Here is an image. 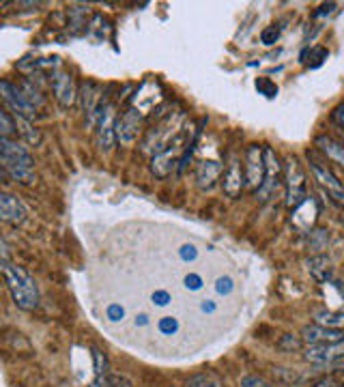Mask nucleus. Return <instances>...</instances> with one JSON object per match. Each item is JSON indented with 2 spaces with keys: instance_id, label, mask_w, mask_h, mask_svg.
<instances>
[{
  "instance_id": "nucleus-33",
  "label": "nucleus",
  "mask_w": 344,
  "mask_h": 387,
  "mask_svg": "<svg viewBox=\"0 0 344 387\" xmlns=\"http://www.w3.org/2000/svg\"><path fill=\"white\" fill-rule=\"evenodd\" d=\"M231 284H233L231 278H219V280H217V291H219V293H231V289H233Z\"/></svg>"
},
{
  "instance_id": "nucleus-8",
  "label": "nucleus",
  "mask_w": 344,
  "mask_h": 387,
  "mask_svg": "<svg viewBox=\"0 0 344 387\" xmlns=\"http://www.w3.org/2000/svg\"><path fill=\"white\" fill-rule=\"evenodd\" d=\"M52 91H54V97L59 101L61 108H71L78 99V88H76V82H74V76L65 69H56L52 74Z\"/></svg>"
},
{
  "instance_id": "nucleus-31",
  "label": "nucleus",
  "mask_w": 344,
  "mask_h": 387,
  "mask_svg": "<svg viewBox=\"0 0 344 387\" xmlns=\"http://www.w3.org/2000/svg\"><path fill=\"white\" fill-rule=\"evenodd\" d=\"M277 37H280V28H275V26H269V28H265V30H263V35H260V41H263L265 45H273V43L277 41Z\"/></svg>"
},
{
  "instance_id": "nucleus-1",
  "label": "nucleus",
  "mask_w": 344,
  "mask_h": 387,
  "mask_svg": "<svg viewBox=\"0 0 344 387\" xmlns=\"http://www.w3.org/2000/svg\"><path fill=\"white\" fill-rule=\"evenodd\" d=\"M0 159H3L5 177H9L16 183H22V185H30L35 181L33 155L18 140L0 138Z\"/></svg>"
},
{
  "instance_id": "nucleus-25",
  "label": "nucleus",
  "mask_w": 344,
  "mask_h": 387,
  "mask_svg": "<svg viewBox=\"0 0 344 387\" xmlns=\"http://www.w3.org/2000/svg\"><path fill=\"white\" fill-rule=\"evenodd\" d=\"M302 345H304L302 336H291V334L282 336V340L277 342V347L282 351H297V349H302Z\"/></svg>"
},
{
  "instance_id": "nucleus-26",
  "label": "nucleus",
  "mask_w": 344,
  "mask_h": 387,
  "mask_svg": "<svg viewBox=\"0 0 344 387\" xmlns=\"http://www.w3.org/2000/svg\"><path fill=\"white\" fill-rule=\"evenodd\" d=\"M93 359H95V374H97V379L101 381V376H105V366H108L105 355H103L99 349H93Z\"/></svg>"
},
{
  "instance_id": "nucleus-16",
  "label": "nucleus",
  "mask_w": 344,
  "mask_h": 387,
  "mask_svg": "<svg viewBox=\"0 0 344 387\" xmlns=\"http://www.w3.org/2000/svg\"><path fill=\"white\" fill-rule=\"evenodd\" d=\"M222 163L215 161V159H202L198 163V168H196V183L200 190H211L215 185V181L222 179Z\"/></svg>"
},
{
  "instance_id": "nucleus-14",
  "label": "nucleus",
  "mask_w": 344,
  "mask_h": 387,
  "mask_svg": "<svg viewBox=\"0 0 344 387\" xmlns=\"http://www.w3.org/2000/svg\"><path fill=\"white\" fill-rule=\"evenodd\" d=\"M0 217H3V222L11 224V226H18L26 219V207L20 198H16L13 194H3L0 196Z\"/></svg>"
},
{
  "instance_id": "nucleus-18",
  "label": "nucleus",
  "mask_w": 344,
  "mask_h": 387,
  "mask_svg": "<svg viewBox=\"0 0 344 387\" xmlns=\"http://www.w3.org/2000/svg\"><path fill=\"white\" fill-rule=\"evenodd\" d=\"M314 144L319 146V151L331 161V163H338L340 168H344V144L333 140L331 136H319L314 140Z\"/></svg>"
},
{
  "instance_id": "nucleus-10",
  "label": "nucleus",
  "mask_w": 344,
  "mask_h": 387,
  "mask_svg": "<svg viewBox=\"0 0 344 387\" xmlns=\"http://www.w3.org/2000/svg\"><path fill=\"white\" fill-rule=\"evenodd\" d=\"M117 117H114V105H103L99 112V125H97V144L101 151H110L117 140Z\"/></svg>"
},
{
  "instance_id": "nucleus-28",
  "label": "nucleus",
  "mask_w": 344,
  "mask_h": 387,
  "mask_svg": "<svg viewBox=\"0 0 344 387\" xmlns=\"http://www.w3.org/2000/svg\"><path fill=\"white\" fill-rule=\"evenodd\" d=\"M256 88H258L263 95H267V97H275V95H277V86H275L269 78H258V80H256Z\"/></svg>"
},
{
  "instance_id": "nucleus-27",
  "label": "nucleus",
  "mask_w": 344,
  "mask_h": 387,
  "mask_svg": "<svg viewBox=\"0 0 344 387\" xmlns=\"http://www.w3.org/2000/svg\"><path fill=\"white\" fill-rule=\"evenodd\" d=\"M327 57H329V52L325 50V47H314V50H310V67H319V65H323V61H327Z\"/></svg>"
},
{
  "instance_id": "nucleus-22",
  "label": "nucleus",
  "mask_w": 344,
  "mask_h": 387,
  "mask_svg": "<svg viewBox=\"0 0 344 387\" xmlns=\"http://www.w3.org/2000/svg\"><path fill=\"white\" fill-rule=\"evenodd\" d=\"M16 125H18V136H22L26 140V144L30 146H37L41 142V136L39 132L33 127V123L28 119H22V117H16Z\"/></svg>"
},
{
  "instance_id": "nucleus-19",
  "label": "nucleus",
  "mask_w": 344,
  "mask_h": 387,
  "mask_svg": "<svg viewBox=\"0 0 344 387\" xmlns=\"http://www.w3.org/2000/svg\"><path fill=\"white\" fill-rule=\"evenodd\" d=\"M314 323L329 329H344V312H333L325 308L314 310Z\"/></svg>"
},
{
  "instance_id": "nucleus-21",
  "label": "nucleus",
  "mask_w": 344,
  "mask_h": 387,
  "mask_svg": "<svg viewBox=\"0 0 344 387\" xmlns=\"http://www.w3.org/2000/svg\"><path fill=\"white\" fill-rule=\"evenodd\" d=\"M13 136H18L16 115H11L9 108H3V110H0V138L13 140Z\"/></svg>"
},
{
  "instance_id": "nucleus-3",
  "label": "nucleus",
  "mask_w": 344,
  "mask_h": 387,
  "mask_svg": "<svg viewBox=\"0 0 344 387\" xmlns=\"http://www.w3.org/2000/svg\"><path fill=\"white\" fill-rule=\"evenodd\" d=\"M284 185H286V207L297 209L302 207L310 196H308V185H306V173L299 157L289 155L284 166Z\"/></svg>"
},
{
  "instance_id": "nucleus-23",
  "label": "nucleus",
  "mask_w": 344,
  "mask_h": 387,
  "mask_svg": "<svg viewBox=\"0 0 344 387\" xmlns=\"http://www.w3.org/2000/svg\"><path fill=\"white\" fill-rule=\"evenodd\" d=\"M185 387H224L222 385V379L213 372H200V374H194L188 379Z\"/></svg>"
},
{
  "instance_id": "nucleus-32",
  "label": "nucleus",
  "mask_w": 344,
  "mask_h": 387,
  "mask_svg": "<svg viewBox=\"0 0 344 387\" xmlns=\"http://www.w3.org/2000/svg\"><path fill=\"white\" fill-rule=\"evenodd\" d=\"M331 121H333L340 129H344V103H340V105H336V108H333V112H331Z\"/></svg>"
},
{
  "instance_id": "nucleus-5",
  "label": "nucleus",
  "mask_w": 344,
  "mask_h": 387,
  "mask_svg": "<svg viewBox=\"0 0 344 387\" xmlns=\"http://www.w3.org/2000/svg\"><path fill=\"white\" fill-rule=\"evenodd\" d=\"M282 181H284V168L280 163V157L271 146H265V177L260 187L256 190V198L260 202H267L280 190Z\"/></svg>"
},
{
  "instance_id": "nucleus-6",
  "label": "nucleus",
  "mask_w": 344,
  "mask_h": 387,
  "mask_svg": "<svg viewBox=\"0 0 344 387\" xmlns=\"http://www.w3.org/2000/svg\"><path fill=\"white\" fill-rule=\"evenodd\" d=\"M0 93H3L5 108H9L16 117L28 119V121H33V119H35L37 108H35V105L26 99V95L20 91V86L11 84L9 80H3V82H0Z\"/></svg>"
},
{
  "instance_id": "nucleus-7",
  "label": "nucleus",
  "mask_w": 344,
  "mask_h": 387,
  "mask_svg": "<svg viewBox=\"0 0 344 387\" xmlns=\"http://www.w3.org/2000/svg\"><path fill=\"white\" fill-rule=\"evenodd\" d=\"M243 175H246V187L256 192L263 183V177H265V146L250 144L246 149Z\"/></svg>"
},
{
  "instance_id": "nucleus-34",
  "label": "nucleus",
  "mask_w": 344,
  "mask_h": 387,
  "mask_svg": "<svg viewBox=\"0 0 344 387\" xmlns=\"http://www.w3.org/2000/svg\"><path fill=\"white\" fill-rule=\"evenodd\" d=\"M340 387H344V385H340Z\"/></svg>"
},
{
  "instance_id": "nucleus-13",
  "label": "nucleus",
  "mask_w": 344,
  "mask_h": 387,
  "mask_svg": "<svg viewBox=\"0 0 344 387\" xmlns=\"http://www.w3.org/2000/svg\"><path fill=\"white\" fill-rule=\"evenodd\" d=\"M304 357L306 362L310 364H333L336 359L344 357V342H338V345H308L306 351H304Z\"/></svg>"
},
{
  "instance_id": "nucleus-29",
  "label": "nucleus",
  "mask_w": 344,
  "mask_h": 387,
  "mask_svg": "<svg viewBox=\"0 0 344 387\" xmlns=\"http://www.w3.org/2000/svg\"><path fill=\"white\" fill-rule=\"evenodd\" d=\"M103 387H132V383L121 374H108L103 376Z\"/></svg>"
},
{
  "instance_id": "nucleus-2",
  "label": "nucleus",
  "mask_w": 344,
  "mask_h": 387,
  "mask_svg": "<svg viewBox=\"0 0 344 387\" xmlns=\"http://www.w3.org/2000/svg\"><path fill=\"white\" fill-rule=\"evenodd\" d=\"M3 275L7 289L16 301L18 308L22 310H35L39 306V289L37 282L30 278V273L9 260H3Z\"/></svg>"
},
{
  "instance_id": "nucleus-12",
  "label": "nucleus",
  "mask_w": 344,
  "mask_h": 387,
  "mask_svg": "<svg viewBox=\"0 0 344 387\" xmlns=\"http://www.w3.org/2000/svg\"><path fill=\"white\" fill-rule=\"evenodd\" d=\"M142 125V112L136 108H130L127 112L117 121V140L123 144H132L138 138Z\"/></svg>"
},
{
  "instance_id": "nucleus-11",
  "label": "nucleus",
  "mask_w": 344,
  "mask_h": 387,
  "mask_svg": "<svg viewBox=\"0 0 344 387\" xmlns=\"http://www.w3.org/2000/svg\"><path fill=\"white\" fill-rule=\"evenodd\" d=\"M304 345H338L344 342V329H329L316 323H310L302 329Z\"/></svg>"
},
{
  "instance_id": "nucleus-9",
  "label": "nucleus",
  "mask_w": 344,
  "mask_h": 387,
  "mask_svg": "<svg viewBox=\"0 0 344 387\" xmlns=\"http://www.w3.org/2000/svg\"><path fill=\"white\" fill-rule=\"evenodd\" d=\"M219 183H222V190H224V194L228 198H237L243 192V187H246V175L241 171V161H239L237 155L228 157V163H226V168L222 173Z\"/></svg>"
},
{
  "instance_id": "nucleus-4",
  "label": "nucleus",
  "mask_w": 344,
  "mask_h": 387,
  "mask_svg": "<svg viewBox=\"0 0 344 387\" xmlns=\"http://www.w3.org/2000/svg\"><path fill=\"white\" fill-rule=\"evenodd\" d=\"M308 163H310V171L314 175V181H319V185L331 196L333 202H338V204L344 207V185L333 175V171L327 166V161H323L321 157H316L314 153L308 151Z\"/></svg>"
},
{
  "instance_id": "nucleus-24",
  "label": "nucleus",
  "mask_w": 344,
  "mask_h": 387,
  "mask_svg": "<svg viewBox=\"0 0 344 387\" xmlns=\"http://www.w3.org/2000/svg\"><path fill=\"white\" fill-rule=\"evenodd\" d=\"M20 91L26 95V99H28L35 108H39V105L43 103V95H41V91H39L33 82H28V80H26V82L20 86Z\"/></svg>"
},
{
  "instance_id": "nucleus-20",
  "label": "nucleus",
  "mask_w": 344,
  "mask_h": 387,
  "mask_svg": "<svg viewBox=\"0 0 344 387\" xmlns=\"http://www.w3.org/2000/svg\"><path fill=\"white\" fill-rule=\"evenodd\" d=\"M308 250H312L314 254H323V250H327L329 243V231L325 229H312L308 231Z\"/></svg>"
},
{
  "instance_id": "nucleus-17",
  "label": "nucleus",
  "mask_w": 344,
  "mask_h": 387,
  "mask_svg": "<svg viewBox=\"0 0 344 387\" xmlns=\"http://www.w3.org/2000/svg\"><path fill=\"white\" fill-rule=\"evenodd\" d=\"M306 267H308L310 275H312V278H314L319 284H329V282H331L333 267H331L329 256H325V254H312V256L306 260Z\"/></svg>"
},
{
  "instance_id": "nucleus-30",
  "label": "nucleus",
  "mask_w": 344,
  "mask_h": 387,
  "mask_svg": "<svg viewBox=\"0 0 344 387\" xmlns=\"http://www.w3.org/2000/svg\"><path fill=\"white\" fill-rule=\"evenodd\" d=\"M241 387H273L269 381H265L263 376H256V374H252V376H246L243 381H241Z\"/></svg>"
},
{
  "instance_id": "nucleus-15",
  "label": "nucleus",
  "mask_w": 344,
  "mask_h": 387,
  "mask_svg": "<svg viewBox=\"0 0 344 387\" xmlns=\"http://www.w3.org/2000/svg\"><path fill=\"white\" fill-rule=\"evenodd\" d=\"M80 103H82V110L86 112L88 121L93 123L97 110H99V103H101V86L93 80H86L82 84V91H80Z\"/></svg>"
}]
</instances>
